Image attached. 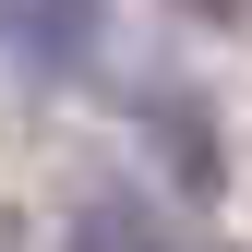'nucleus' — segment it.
I'll return each instance as SVG.
<instances>
[{
	"instance_id": "f257e3e1",
	"label": "nucleus",
	"mask_w": 252,
	"mask_h": 252,
	"mask_svg": "<svg viewBox=\"0 0 252 252\" xmlns=\"http://www.w3.org/2000/svg\"><path fill=\"white\" fill-rule=\"evenodd\" d=\"M12 72H84L96 60V0H0Z\"/></svg>"
},
{
	"instance_id": "7ed1b4c3",
	"label": "nucleus",
	"mask_w": 252,
	"mask_h": 252,
	"mask_svg": "<svg viewBox=\"0 0 252 252\" xmlns=\"http://www.w3.org/2000/svg\"><path fill=\"white\" fill-rule=\"evenodd\" d=\"M180 12H204V24H228V12H240V0H180Z\"/></svg>"
},
{
	"instance_id": "f03ea898",
	"label": "nucleus",
	"mask_w": 252,
	"mask_h": 252,
	"mask_svg": "<svg viewBox=\"0 0 252 252\" xmlns=\"http://www.w3.org/2000/svg\"><path fill=\"white\" fill-rule=\"evenodd\" d=\"M60 252H168V240H156V216H132V204H96V216H84Z\"/></svg>"
}]
</instances>
